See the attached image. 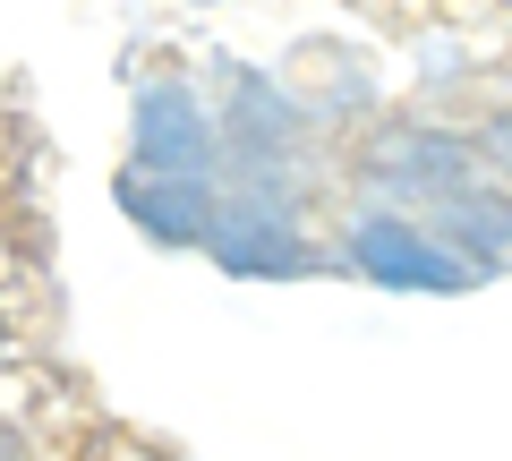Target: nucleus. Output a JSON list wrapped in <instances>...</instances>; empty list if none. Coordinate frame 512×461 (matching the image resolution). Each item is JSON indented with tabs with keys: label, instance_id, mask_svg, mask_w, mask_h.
I'll list each match as a JSON object with an SVG mask.
<instances>
[{
	"label": "nucleus",
	"instance_id": "f257e3e1",
	"mask_svg": "<svg viewBox=\"0 0 512 461\" xmlns=\"http://www.w3.org/2000/svg\"><path fill=\"white\" fill-rule=\"evenodd\" d=\"M359 188L384 205V214H419V205H436L444 188H461L478 171V154H470V137L461 129H444V120H376V129L359 137Z\"/></svg>",
	"mask_w": 512,
	"mask_h": 461
},
{
	"label": "nucleus",
	"instance_id": "f03ea898",
	"mask_svg": "<svg viewBox=\"0 0 512 461\" xmlns=\"http://www.w3.org/2000/svg\"><path fill=\"white\" fill-rule=\"evenodd\" d=\"M205 111H214V137H222V171H282L316 137V111L299 103V86H274L248 60L214 69Z\"/></svg>",
	"mask_w": 512,
	"mask_h": 461
},
{
	"label": "nucleus",
	"instance_id": "7ed1b4c3",
	"mask_svg": "<svg viewBox=\"0 0 512 461\" xmlns=\"http://www.w3.org/2000/svg\"><path fill=\"white\" fill-rule=\"evenodd\" d=\"M128 146H137V171L222 180L214 111H205V86H188V77H154V86H137V103H128Z\"/></svg>",
	"mask_w": 512,
	"mask_h": 461
},
{
	"label": "nucleus",
	"instance_id": "20e7f679",
	"mask_svg": "<svg viewBox=\"0 0 512 461\" xmlns=\"http://www.w3.org/2000/svg\"><path fill=\"white\" fill-rule=\"evenodd\" d=\"M342 257L359 265L367 282H384V291H461V282H478L470 265L444 257L410 214H384V205H367V214L342 231Z\"/></svg>",
	"mask_w": 512,
	"mask_h": 461
},
{
	"label": "nucleus",
	"instance_id": "39448f33",
	"mask_svg": "<svg viewBox=\"0 0 512 461\" xmlns=\"http://www.w3.org/2000/svg\"><path fill=\"white\" fill-rule=\"evenodd\" d=\"M427 231V240L444 248V257H461L470 274H487V265H512V188L504 180H461V188H444L436 205H419L410 214Z\"/></svg>",
	"mask_w": 512,
	"mask_h": 461
},
{
	"label": "nucleus",
	"instance_id": "423d86ee",
	"mask_svg": "<svg viewBox=\"0 0 512 461\" xmlns=\"http://www.w3.org/2000/svg\"><path fill=\"white\" fill-rule=\"evenodd\" d=\"M214 205H222V180H188V171H120V214L163 248H205L214 231Z\"/></svg>",
	"mask_w": 512,
	"mask_h": 461
},
{
	"label": "nucleus",
	"instance_id": "0eeeda50",
	"mask_svg": "<svg viewBox=\"0 0 512 461\" xmlns=\"http://www.w3.org/2000/svg\"><path fill=\"white\" fill-rule=\"evenodd\" d=\"M470 154H478V163H487L495 180L512 188V94L487 111V120H478V129H470Z\"/></svg>",
	"mask_w": 512,
	"mask_h": 461
},
{
	"label": "nucleus",
	"instance_id": "6e6552de",
	"mask_svg": "<svg viewBox=\"0 0 512 461\" xmlns=\"http://www.w3.org/2000/svg\"><path fill=\"white\" fill-rule=\"evenodd\" d=\"M0 461H35V453H26V436H18V427H0Z\"/></svg>",
	"mask_w": 512,
	"mask_h": 461
},
{
	"label": "nucleus",
	"instance_id": "1a4fd4ad",
	"mask_svg": "<svg viewBox=\"0 0 512 461\" xmlns=\"http://www.w3.org/2000/svg\"><path fill=\"white\" fill-rule=\"evenodd\" d=\"M0 368H9V316H0Z\"/></svg>",
	"mask_w": 512,
	"mask_h": 461
}]
</instances>
